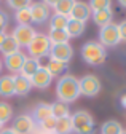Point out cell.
<instances>
[{"label": "cell", "instance_id": "cell-17", "mask_svg": "<svg viewBox=\"0 0 126 134\" xmlns=\"http://www.w3.org/2000/svg\"><path fill=\"white\" fill-rule=\"evenodd\" d=\"M32 90L30 80L22 77V75H14V94L18 96H26L29 94V91Z\"/></svg>", "mask_w": 126, "mask_h": 134}, {"label": "cell", "instance_id": "cell-35", "mask_svg": "<svg viewBox=\"0 0 126 134\" xmlns=\"http://www.w3.org/2000/svg\"><path fill=\"white\" fill-rule=\"evenodd\" d=\"M58 2H59V0H43V3H45L46 7H54Z\"/></svg>", "mask_w": 126, "mask_h": 134}, {"label": "cell", "instance_id": "cell-6", "mask_svg": "<svg viewBox=\"0 0 126 134\" xmlns=\"http://www.w3.org/2000/svg\"><path fill=\"white\" fill-rule=\"evenodd\" d=\"M120 42V34H118V26L115 23H110L99 30V43L105 46H115Z\"/></svg>", "mask_w": 126, "mask_h": 134}, {"label": "cell", "instance_id": "cell-8", "mask_svg": "<svg viewBox=\"0 0 126 134\" xmlns=\"http://www.w3.org/2000/svg\"><path fill=\"white\" fill-rule=\"evenodd\" d=\"M30 80V85H32V88H37V90H45V88H48L51 85V81H53V77L51 74L46 70V67L45 65H40L37 72L29 78Z\"/></svg>", "mask_w": 126, "mask_h": 134}, {"label": "cell", "instance_id": "cell-27", "mask_svg": "<svg viewBox=\"0 0 126 134\" xmlns=\"http://www.w3.org/2000/svg\"><path fill=\"white\" fill-rule=\"evenodd\" d=\"M54 131L58 134H69L72 132V120L70 116H66V118H61V120H56V128Z\"/></svg>", "mask_w": 126, "mask_h": 134}, {"label": "cell", "instance_id": "cell-5", "mask_svg": "<svg viewBox=\"0 0 126 134\" xmlns=\"http://www.w3.org/2000/svg\"><path fill=\"white\" fill-rule=\"evenodd\" d=\"M78 86H80V94L88 96V97H94L101 93V81L93 74H88V75L82 77L78 80Z\"/></svg>", "mask_w": 126, "mask_h": 134}, {"label": "cell", "instance_id": "cell-22", "mask_svg": "<svg viewBox=\"0 0 126 134\" xmlns=\"http://www.w3.org/2000/svg\"><path fill=\"white\" fill-rule=\"evenodd\" d=\"M45 67H46V70L51 74V77H56V75H62V74H64V70L67 69V64H64V62H61V61H56V59H51V58H50L48 64H46Z\"/></svg>", "mask_w": 126, "mask_h": 134}, {"label": "cell", "instance_id": "cell-42", "mask_svg": "<svg viewBox=\"0 0 126 134\" xmlns=\"http://www.w3.org/2000/svg\"><path fill=\"white\" fill-rule=\"evenodd\" d=\"M121 134H126V131H124V129H123V131H121Z\"/></svg>", "mask_w": 126, "mask_h": 134}, {"label": "cell", "instance_id": "cell-11", "mask_svg": "<svg viewBox=\"0 0 126 134\" xmlns=\"http://www.w3.org/2000/svg\"><path fill=\"white\" fill-rule=\"evenodd\" d=\"M30 16H32V23L35 24H42L48 19V14H50V10L43 2H34L30 3Z\"/></svg>", "mask_w": 126, "mask_h": 134}, {"label": "cell", "instance_id": "cell-39", "mask_svg": "<svg viewBox=\"0 0 126 134\" xmlns=\"http://www.w3.org/2000/svg\"><path fill=\"white\" fill-rule=\"evenodd\" d=\"M118 3H120L121 7H124V8H126V0H118Z\"/></svg>", "mask_w": 126, "mask_h": 134}, {"label": "cell", "instance_id": "cell-40", "mask_svg": "<svg viewBox=\"0 0 126 134\" xmlns=\"http://www.w3.org/2000/svg\"><path fill=\"white\" fill-rule=\"evenodd\" d=\"M2 129H3V123H2V121H0V131H2Z\"/></svg>", "mask_w": 126, "mask_h": 134}, {"label": "cell", "instance_id": "cell-19", "mask_svg": "<svg viewBox=\"0 0 126 134\" xmlns=\"http://www.w3.org/2000/svg\"><path fill=\"white\" fill-rule=\"evenodd\" d=\"M16 51H19V45L16 43V40L13 38L11 34H7L3 43L0 45V53H2L3 56H8V54L16 53Z\"/></svg>", "mask_w": 126, "mask_h": 134}, {"label": "cell", "instance_id": "cell-25", "mask_svg": "<svg viewBox=\"0 0 126 134\" xmlns=\"http://www.w3.org/2000/svg\"><path fill=\"white\" fill-rule=\"evenodd\" d=\"M51 45H58V43H69V35L66 29H61V30H51L50 29V35H48Z\"/></svg>", "mask_w": 126, "mask_h": 134}, {"label": "cell", "instance_id": "cell-34", "mask_svg": "<svg viewBox=\"0 0 126 134\" xmlns=\"http://www.w3.org/2000/svg\"><path fill=\"white\" fill-rule=\"evenodd\" d=\"M7 23H8V16L3 11H0V32H5Z\"/></svg>", "mask_w": 126, "mask_h": 134}, {"label": "cell", "instance_id": "cell-41", "mask_svg": "<svg viewBox=\"0 0 126 134\" xmlns=\"http://www.w3.org/2000/svg\"><path fill=\"white\" fill-rule=\"evenodd\" d=\"M2 65H3V62H2V61H0V72H2Z\"/></svg>", "mask_w": 126, "mask_h": 134}, {"label": "cell", "instance_id": "cell-31", "mask_svg": "<svg viewBox=\"0 0 126 134\" xmlns=\"http://www.w3.org/2000/svg\"><path fill=\"white\" fill-rule=\"evenodd\" d=\"M7 3H8V7H11L13 10H22V8H27V7H30V0H7Z\"/></svg>", "mask_w": 126, "mask_h": 134}, {"label": "cell", "instance_id": "cell-18", "mask_svg": "<svg viewBox=\"0 0 126 134\" xmlns=\"http://www.w3.org/2000/svg\"><path fill=\"white\" fill-rule=\"evenodd\" d=\"M40 67V59H34V58H26L22 67H21V70H19V75L26 77V78H30L35 72L37 69Z\"/></svg>", "mask_w": 126, "mask_h": 134}, {"label": "cell", "instance_id": "cell-4", "mask_svg": "<svg viewBox=\"0 0 126 134\" xmlns=\"http://www.w3.org/2000/svg\"><path fill=\"white\" fill-rule=\"evenodd\" d=\"M50 49H51V42H50L48 35H45V34H35V37L27 46L30 58H34V59L50 56Z\"/></svg>", "mask_w": 126, "mask_h": 134}, {"label": "cell", "instance_id": "cell-1", "mask_svg": "<svg viewBox=\"0 0 126 134\" xmlns=\"http://www.w3.org/2000/svg\"><path fill=\"white\" fill-rule=\"evenodd\" d=\"M56 96L59 102L70 104L80 96V86H78V78H75L70 74L62 75L56 85Z\"/></svg>", "mask_w": 126, "mask_h": 134}, {"label": "cell", "instance_id": "cell-37", "mask_svg": "<svg viewBox=\"0 0 126 134\" xmlns=\"http://www.w3.org/2000/svg\"><path fill=\"white\" fill-rule=\"evenodd\" d=\"M5 37H7V32H0V45L3 43V40H5Z\"/></svg>", "mask_w": 126, "mask_h": 134}, {"label": "cell", "instance_id": "cell-30", "mask_svg": "<svg viewBox=\"0 0 126 134\" xmlns=\"http://www.w3.org/2000/svg\"><path fill=\"white\" fill-rule=\"evenodd\" d=\"M110 3L112 0H89V8L91 11H99V10H107L110 8Z\"/></svg>", "mask_w": 126, "mask_h": 134}, {"label": "cell", "instance_id": "cell-23", "mask_svg": "<svg viewBox=\"0 0 126 134\" xmlns=\"http://www.w3.org/2000/svg\"><path fill=\"white\" fill-rule=\"evenodd\" d=\"M73 5H75V0H59L53 8H54V11L58 14H62V16H67V18H69Z\"/></svg>", "mask_w": 126, "mask_h": 134}, {"label": "cell", "instance_id": "cell-3", "mask_svg": "<svg viewBox=\"0 0 126 134\" xmlns=\"http://www.w3.org/2000/svg\"><path fill=\"white\" fill-rule=\"evenodd\" d=\"M72 120V131L77 134H93L94 132V120L91 113L86 110H78L70 115Z\"/></svg>", "mask_w": 126, "mask_h": 134}, {"label": "cell", "instance_id": "cell-32", "mask_svg": "<svg viewBox=\"0 0 126 134\" xmlns=\"http://www.w3.org/2000/svg\"><path fill=\"white\" fill-rule=\"evenodd\" d=\"M42 125V128L45 129V131H54V128H56V120L53 118V116H50V118H46L43 123H40Z\"/></svg>", "mask_w": 126, "mask_h": 134}, {"label": "cell", "instance_id": "cell-38", "mask_svg": "<svg viewBox=\"0 0 126 134\" xmlns=\"http://www.w3.org/2000/svg\"><path fill=\"white\" fill-rule=\"evenodd\" d=\"M121 105L126 109V94H123V96H121Z\"/></svg>", "mask_w": 126, "mask_h": 134}, {"label": "cell", "instance_id": "cell-2", "mask_svg": "<svg viewBox=\"0 0 126 134\" xmlns=\"http://www.w3.org/2000/svg\"><path fill=\"white\" fill-rule=\"evenodd\" d=\"M82 58L89 65H101L105 62L107 53L99 42H86L82 46Z\"/></svg>", "mask_w": 126, "mask_h": 134}, {"label": "cell", "instance_id": "cell-21", "mask_svg": "<svg viewBox=\"0 0 126 134\" xmlns=\"http://www.w3.org/2000/svg\"><path fill=\"white\" fill-rule=\"evenodd\" d=\"M51 116L54 120H61V118H66V116H70L67 104H62L59 100L54 102V104H51Z\"/></svg>", "mask_w": 126, "mask_h": 134}, {"label": "cell", "instance_id": "cell-9", "mask_svg": "<svg viewBox=\"0 0 126 134\" xmlns=\"http://www.w3.org/2000/svg\"><path fill=\"white\" fill-rule=\"evenodd\" d=\"M11 129L16 134H30L35 129V121L30 115H18L13 120Z\"/></svg>", "mask_w": 126, "mask_h": 134}, {"label": "cell", "instance_id": "cell-15", "mask_svg": "<svg viewBox=\"0 0 126 134\" xmlns=\"http://www.w3.org/2000/svg\"><path fill=\"white\" fill-rule=\"evenodd\" d=\"M50 116H51V104H46V102L37 104V107L32 112V118L35 123H43Z\"/></svg>", "mask_w": 126, "mask_h": 134}, {"label": "cell", "instance_id": "cell-36", "mask_svg": "<svg viewBox=\"0 0 126 134\" xmlns=\"http://www.w3.org/2000/svg\"><path fill=\"white\" fill-rule=\"evenodd\" d=\"M0 134H16V132H14L11 128H3L2 131H0Z\"/></svg>", "mask_w": 126, "mask_h": 134}, {"label": "cell", "instance_id": "cell-14", "mask_svg": "<svg viewBox=\"0 0 126 134\" xmlns=\"http://www.w3.org/2000/svg\"><path fill=\"white\" fill-rule=\"evenodd\" d=\"M93 21L96 23L99 27H104L110 23H113V11L112 8H107V10H99V11H93Z\"/></svg>", "mask_w": 126, "mask_h": 134}, {"label": "cell", "instance_id": "cell-33", "mask_svg": "<svg viewBox=\"0 0 126 134\" xmlns=\"http://www.w3.org/2000/svg\"><path fill=\"white\" fill-rule=\"evenodd\" d=\"M118 26V34H120V40H123V42H126V19L124 21H121L120 24H117Z\"/></svg>", "mask_w": 126, "mask_h": 134}, {"label": "cell", "instance_id": "cell-29", "mask_svg": "<svg viewBox=\"0 0 126 134\" xmlns=\"http://www.w3.org/2000/svg\"><path fill=\"white\" fill-rule=\"evenodd\" d=\"M11 116H13V109H11V105L7 104V102H0V121L5 125L7 121L11 120Z\"/></svg>", "mask_w": 126, "mask_h": 134}, {"label": "cell", "instance_id": "cell-28", "mask_svg": "<svg viewBox=\"0 0 126 134\" xmlns=\"http://www.w3.org/2000/svg\"><path fill=\"white\" fill-rule=\"evenodd\" d=\"M101 131H102V134H121L123 126L118 121H115V120H108V121H105L102 125Z\"/></svg>", "mask_w": 126, "mask_h": 134}, {"label": "cell", "instance_id": "cell-7", "mask_svg": "<svg viewBox=\"0 0 126 134\" xmlns=\"http://www.w3.org/2000/svg\"><path fill=\"white\" fill-rule=\"evenodd\" d=\"M35 29L32 27V26H16L14 27V30H13V38L16 40V43L19 45V48L21 46H29V43L32 42V38L35 37Z\"/></svg>", "mask_w": 126, "mask_h": 134}, {"label": "cell", "instance_id": "cell-10", "mask_svg": "<svg viewBox=\"0 0 126 134\" xmlns=\"http://www.w3.org/2000/svg\"><path fill=\"white\" fill-rule=\"evenodd\" d=\"M73 56V49L69 43H58V45H51V49H50V58L51 59H56V61H61L67 64Z\"/></svg>", "mask_w": 126, "mask_h": 134}, {"label": "cell", "instance_id": "cell-20", "mask_svg": "<svg viewBox=\"0 0 126 134\" xmlns=\"http://www.w3.org/2000/svg\"><path fill=\"white\" fill-rule=\"evenodd\" d=\"M66 32L69 38H75V37H80L82 34L85 32V23H80V21H73V19H69L67 26H66Z\"/></svg>", "mask_w": 126, "mask_h": 134}, {"label": "cell", "instance_id": "cell-26", "mask_svg": "<svg viewBox=\"0 0 126 134\" xmlns=\"http://www.w3.org/2000/svg\"><path fill=\"white\" fill-rule=\"evenodd\" d=\"M14 19L18 21V26H30L32 23V16H30V8H22L18 10L16 14H14Z\"/></svg>", "mask_w": 126, "mask_h": 134}, {"label": "cell", "instance_id": "cell-12", "mask_svg": "<svg viewBox=\"0 0 126 134\" xmlns=\"http://www.w3.org/2000/svg\"><path fill=\"white\" fill-rule=\"evenodd\" d=\"M91 8L88 3L85 2H75L70 14H69V19H73V21H80V23H85L89 16H91Z\"/></svg>", "mask_w": 126, "mask_h": 134}, {"label": "cell", "instance_id": "cell-16", "mask_svg": "<svg viewBox=\"0 0 126 134\" xmlns=\"http://www.w3.org/2000/svg\"><path fill=\"white\" fill-rule=\"evenodd\" d=\"M0 96L3 97L14 96V75L0 77Z\"/></svg>", "mask_w": 126, "mask_h": 134}, {"label": "cell", "instance_id": "cell-24", "mask_svg": "<svg viewBox=\"0 0 126 134\" xmlns=\"http://www.w3.org/2000/svg\"><path fill=\"white\" fill-rule=\"evenodd\" d=\"M67 23H69V18H67V16H62V14L54 13L51 18H50V29H51V30H61V29H66Z\"/></svg>", "mask_w": 126, "mask_h": 134}, {"label": "cell", "instance_id": "cell-13", "mask_svg": "<svg viewBox=\"0 0 126 134\" xmlns=\"http://www.w3.org/2000/svg\"><path fill=\"white\" fill-rule=\"evenodd\" d=\"M26 58H27V56H26L24 53L16 51V53H13V54L5 56L3 64H5V67H7L10 72H13V74H16V72H18V74H19V70H21V67H22Z\"/></svg>", "mask_w": 126, "mask_h": 134}]
</instances>
